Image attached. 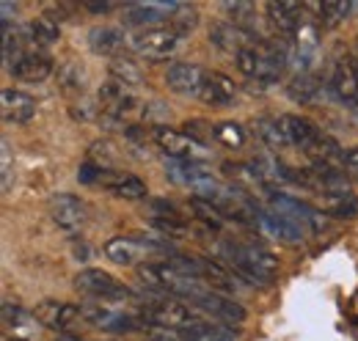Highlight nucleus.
I'll list each match as a JSON object with an SVG mask.
<instances>
[{"label":"nucleus","mask_w":358,"mask_h":341,"mask_svg":"<svg viewBox=\"0 0 358 341\" xmlns=\"http://www.w3.org/2000/svg\"><path fill=\"white\" fill-rule=\"evenodd\" d=\"M221 254L226 256V264L248 284H270L281 267V261L270 251H265L262 245L221 242Z\"/></svg>","instance_id":"1"},{"label":"nucleus","mask_w":358,"mask_h":341,"mask_svg":"<svg viewBox=\"0 0 358 341\" xmlns=\"http://www.w3.org/2000/svg\"><path fill=\"white\" fill-rule=\"evenodd\" d=\"M141 317H143V322L149 325V328H157V331H190V328H196L201 319H199V314L187 305V303H182L177 298H163V300H152V303H146L143 308H141Z\"/></svg>","instance_id":"2"},{"label":"nucleus","mask_w":358,"mask_h":341,"mask_svg":"<svg viewBox=\"0 0 358 341\" xmlns=\"http://www.w3.org/2000/svg\"><path fill=\"white\" fill-rule=\"evenodd\" d=\"M80 317L94 325V328H99V331H110V333H135V331H141L146 322H143V317H135L130 311H119V308H110V305H105V303H86V305H80Z\"/></svg>","instance_id":"3"},{"label":"nucleus","mask_w":358,"mask_h":341,"mask_svg":"<svg viewBox=\"0 0 358 341\" xmlns=\"http://www.w3.org/2000/svg\"><path fill=\"white\" fill-rule=\"evenodd\" d=\"M130 47L146 61H166L177 52L179 34L171 28H146L130 36Z\"/></svg>","instance_id":"4"},{"label":"nucleus","mask_w":358,"mask_h":341,"mask_svg":"<svg viewBox=\"0 0 358 341\" xmlns=\"http://www.w3.org/2000/svg\"><path fill=\"white\" fill-rule=\"evenodd\" d=\"M75 286H78V292H83V295H89V298H94V300H102V303L130 298V289H127L116 275H110V273H105V270H96V267L80 270V273L75 275Z\"/></svg>","instance_id":"5"},{"label":"nucleus","mask_w":358,"mask_h":341,"mask_svg":"<svg viewBox=\"0 0 358 341\" xmlns=\"http://www.w3.org/2000/svg\"><path fill=\"white\" fill-rule=\"evenodd\" d=\"M152 140H155L171 160L201 163V160L207 157V149H204L193 135H185V132H179V129H171V127L152 129Z\"/></svg>","instance_id":"6"},{"label":"nucleus","mask_w":358,"mask_h":341,"mask_svg":"<svg viewBox=\"0 0 358 341\" xmlns=\"http://www.w3.org/2000/svg\"><path fill=\"white\" fill-rule=\"evenodd\" d=\"M270 210H275L278 215L289 217L298 228H312V231H322L325 228V215L317 212L314 207H309L306 201L301 198H292V196H284V193H275L270 198Z\"/></svg>","instance_id":"7"},{"label":"nucleus","mask_w":358,"mask_h":341,"mask_svg":"<svg viewBox=\"0 0 358 341\" xmlns=\"http://www.w3.org/2000/svg\"><path fill=\"white\" fill-rule=\"evenodd\" d=\"M50 217H52V223L58 228H64L66 234H75V231H80L86 226L89 207L80 198L69 196V193H58V196L50 198Z\"/></svg>","instance_id":"8"},{"label":"nucleus","mask_w":358,"mask_h":341,"mask_svg":"<svg viewBox=\"0 0 358 341\" xmlns=\"http://www.w3.org/2000/svg\"><path fill=\"white\" fill-rule=\"evenodd\" d=\"M190 303H193L196 308L207 311L210 317H215V319L226 322V325H240V322L245 319V308H243L237 300L226 298V295H221V292H213V289L199 292Z\"/></svg>","instance_id":"9"},{"label":"nucleus","mask_w":358,"mask_h":341,"mask_svg":"<svg viewBox=\"0 0 358 341\" xmlns=\"http://www.w3.org/2000/svg\"><path fill=\"white\" fill-rule=\"evenodd\" d=\"M268 11V20L273 22V28L278 31V36H287V39H295V34L301 31V25L306 22V8L303 3H281V0H273L265 6Z\"/></svg>","instance_id":"10"},{"label":"nucleus","mask_w":358,"mask_h":341,"mask_svg":"<svg viewBox=\"0 0 358 341\" xmlns=\"http://www.w3.org/2000/svg\"><path fill=\"white\" fill-rule=\"evenodd\" d=\"M278 124H281V129H284L287 143L303 149L306 154L312 152L314 146L322 140V135H325V132H320V127H317L314 122L303 119V116H281Z\"/></svg>","instance_id":"11"},{"label":"nucleus","mask_w":358,"mask_h":341,"mask_svg":"<svg viewBox=\"0 0 358 341\" xmlns=\"http://www.w3.org/2000/svg\"><path fill=\"white\" fill-rule=\"evenodd\" d=\"M210 39L215 47H221V50H229V52H243V50H248V47H259V36L254 34V31H248V28H243V25H234V22H218V25H213V31H210Z\"/></svg>","instance_id":"12"},{"label":"nucleus","mask_w":358,"mask_h":341,"mask_svg":"<svg viewBox=\"0 0 358 341\" xmlns=\"http://www.w3.org/2000/svg\"><path fill=\"white\" fill-rule=\"evenodd\" d=\"M331 91L345 105L358 110V72L350 61H336L331 69Z\"/></svg>","instance_id":"13"},{"label":"nucleus","mask_w":358,"mask_h":341,"mask_svg":"<svg viewBox=\"0 0 358 341\" xmlns=\"http://www.w3.org/2000/svg\"><path fill=\"white\" fill-rule=\"evenodd\" d=\"M34 317L39 325H45L50 331H66L80 317V308L72 303H61V300H45L36 305Z\"/></svg>","instance_id":"14"},{"label":"nucleus","mask_w":358,"mask_h":341,"mask_svg":"<svg viewBox=\"0 0 358 341\" xmlns=\"http://www.w3.org/2000/svg\"><path fill=\"white\" fill-rule=\"evenodd\" d=\"M0 108H3V119L11 124H25L36 116V99L25 91H17V88H3Z\"/></svg>","instance_id":"15"},{"label":"nucleus","mask_w":358,"mask_h":341,"mask_svg":"<svg viewBox=\"0 0 358 341\" xmlns=\"http://www.w3.org/2000/svg\"><path fill=\"white\" fill-rule=\"evenodd\" d=\"M99 187H105L110 196L124 201H138L146 196V184L135 173H124V170H105L99 176Z\"/></svg>","instance_id":"16"},{"label":"nucleus","mask_w":358,"mask_h":341,"mask_svg":"<svg viewBox=\"0 0 358 341\" xmlns=\"http://www.w3.org/2000/svg\"><path fill=\"white\" fill-rule=\"evenodd\" d=\"M166 173L174 184H182V187H193V190H204L210 182H213V173L204 163H190V160H171L166 166Z\"/></svg>","instance_id":"17"},{"label":"nucleus","mask_w":358,"mask_h":341,"mask_svg":"<svg viewBox=\"0 0 358 341\" xmlns=\"http://www.w3.org/2000/svg\"><path fill=\"white\" fill-rule=\"evenodd\" d=\"M207 72L196 64H171L169 72H166V83L171 91L177 94H190V96H199L201 94V85H204Z\"/></svg>","instance_id":"18"},{"label":"nucleus","mask_w":358,"mask_h":341,"mask_svg":"<svg viewBox=\"0 0 358 341\" xmlns=\"http://www.w3.org/2000/svg\"><path fill=\"white\" fill-rule=\"evenodd\" d=\"M8 72L22 83H42L52 75V61L39 52H28V55H20Z\"/></svg>","instance_id":"19"},{"label":"nucleus","mask_w":358,"mask_h":341,"mask_svg":"<svg viewBox=\"0 0 358 341\" xmlns=\"http://www.w3.org/2000/svg\"><path fill=\"white\" fill-rule=\"evenodd\" d=\"M199 96H201L207 105H213V108H226V105L234 102V96H237V85H234L231 78H226V75H221V72H207Z\"/></svg>","instance_id":"20"},{"label":"nucleus","mask_w":358,"mask_h":341,"mask_svg":"<svg viewBox=\"0 0 358 341\" xmlns=\"http://www.w3.org/2000/svg\"><path fill=\"white\" fill-rule=\"evenodd\" d=\"M259 226L270 237H275L278 242H287V245H298L303 240V228H298L289 217L278 215L275 210H259Z\"/></svg>","instance_id":"21"},{"label":"nucleus","mask_w":358,"mask_h":341,"mask_svg":"<svg viewBox=\"0 0 358 341\" xmlns=\"http://www.w3.org/2000/svg\"><path fill=\"white\" fill-rule=\"evenodd\" d=\"M174 11H177L174 3H135V6H130V8H124V17H127L130 25L146 31V25L171 20Z\"/></svg>","instance_id":"22"},{"label":"nucleus","mask_w":358,"mask_h":341,"mask_svg":"<svg viewBox=\"0 0 358 341\" xmlns=\"http://www.w3.org/2000/svg\"><path fill=\"white\" fill-rule=\"evenodd\" d=\"M124 42H127L124 31L113 25H96L89 34V47L96 55H116L119 50H124Z\"/></svg>","instance_id":"23"},{"label":"nucleus","mask_w":358,"mask_h":341,"mask_svg":"<svg viewBox=\"0 0 358 341\" xmlns=\"http://www.w3.org/2000/svg\"><path fill=\"white\" fill-rule=\"evenodd\" d=\"M303 8H306V11H314V17H317L320 25L336 28V25H342V22L350 17L353 3H350V0H325V3H314V6L303 3Z\"/></svg>","instance_id":"24"},{"label":"nucleus","mask_w":358,"mask_h":341,"mask_svg":"<svg viewBox=\"0 0 358 341\" xmlns=\"http://www.w3.org/2000/svg\"><path fill=\"white\" fill-rule=\"evenodd\" d=\"M322 204L334 217H356L358 215V196L350 187H336L322 193Z\"/></svg>","instance_id":"25"},{"label":"nucleus","mask_w":358,"mask_h":341,"mask_svg":"<svg viewBox=\"0 0 358 341\" xmlns=\"http://www.w3.org/2000/svg\"><path fill=\"white\" fill-rule=\"evenodd\" d=\"M108 72H110V80H113V83H122V85H127V88H138V85L143 83L141 66H138L135 61H130V58H124V55H116V58L110 61Z\"/></svg>","instance_id":"26"},{"label":"nucleus","mask_w":358,"mask_h":341,"mask_svg":"<svg viewBox=\"0 0 358 341\" xmlns=\"http://www.w3.org/2000/svg\"><path fill=\"white\" fill-rule=\"evenodd\" d=\"M190 212L196 220H201V223H207V226H213V228H224L226 226V217L213 201H207L204 196H196V198H190Z\"/></svg>","instance_id":"27"},{"label":"nucleus","mask_w":358,"mask_h":341,"mask_svg":"<svg viewBox=\"0 0 358 341\" xmlns=\"http://www.w3.org/2000/svg\"><path fill=\"white\" fill-rule=\"evenodd\" d=\"M28 36H31V42L47 47V44L58 42L61 28H58V22L50 20V17H36V20L28 22Z\"/></svg>","instance_id":"28"},{"label":"nucleus","mask_w":358,"mask_h":341,"mask_svg":"<svg viewBox=\"0 0 358 341\" xmlns=\"http://www.w3.org/2000/svg\"><path fill=\"white\" fill-rule=\"evenodd\" d=\"M320 83L314 80L312 75H298V78H292V83H289V96L295 99V102H301V105H312L320 99Z\"/></svg>","instance_id":"29"},{"label":"nucleus","mask_w":358,"mask_h":341,"mask_svg":"<svg viewBox=\"0 0 358 341\" xmlns=\"http://www.w3.org/2000/svg\"><path fill=\"white\" fill-rule=\"evenodd\" d=\"M254 132L259 140H265L270 149H281V146H289L287 138H284V129L278 124V119H257L254 122Z\"/></svg>","instance_id":"30"},{"label":"nucleus","mask_w":358,"mask_h":341,"mask_svg":"<svg viewBox=\"0 0 358 341\" xmlns=\"http://www.w3.org/2000/svg\"><path fill=\"white\" fill-rule=\"evenodd\" d=\"M182 339L185 341H234L226 328L204 325V322H199V325H196V328H190V331H182Z\"/></svg>","instance_id":"31"},{"label":"nucleus","mask_w":358,"mask_h":341,"mask_svg":"<svg viewBox=\"0 0 358 341\" xmlns=\"http://www.w3.org/2000/svg\"><path fill=\"white\" fill-rule=\"evenodd\" d=\"M213 138L218 143H224L226 149H240L245 143V129L240 124H234V122H224V124H218L213 129Z\"/></svg>","instance_id":"32"},{"label":"nucleus","mask_w":358,"mask_h":341,"mask_svg":"<svg viewBox=\"0 0 358 341\" xmlns=\"http://www.w3.org/2000/svg\"><path fill=\"white\" fill-rule=\"evenodd\" d=\"M31 319H36V317H28L20 305H14V303H3V325L8 328V331H28L31 328Z\"/></svg>","instance_id":"33"},{"label":"nucleus","mask_w":358,"mask_h":341,"mask_svg":"<svg viewBox=\"0 0 358 341\" xmlns=\"http://www.w3.org/2000/svg\"><path fill=\"white\" fill-rule=\"evenodd\" d=\"M171 25V31H177V34H187V31H193L196 28V22H199V11L193 8V6H177V11L171 14V20H169Z\"/></svg>","instance_id":"34"},{"label":"nucleus","mask_w":358,"mask_h":341,"mask_svg":"<svg viewBox=\"0 0 358 341\" xmlns=\"http://www.w3.org/2000/svg\"><path fill=\"white\" fill-rule=\"evenodd\" d=\"M152 226H155L157 231H163L169 240H171V237H185V234H187V223H185V217H152Z\"/></svg>","instance_id":"35"},{"label":"nucleus","mask_w":358,"mask_h":341,"mask_svg":"<svg viewBox=\"0 0 358 341\" xmlns=\"http://www.w3.org/2000/svg\"><path fill=\"white\" fill-rule=\"evenodd\" d=\"M8 184H11V149L3 140V193H8Z\"/></svg>","instance_id":"36"},{"label":"nucleus","mask_w":358,"mask_h":341,"mask_svg":"<svg viewBox=\"0 0 358 341\" xmlns=\"http://www.w3.org/2000/svg\"><path fill=\"white\" fill-rule=\"evenodd\" d=\"M345 170H348L353 179H358V149H348V152H345Z\"/></svg>","instance_id":"37"},{"label":"nucleus","mask_w":358,"mask_h":341,"mask_svg":"<svg viewBox=\"0 0 358 341\" xmlns=\"http://www.w3.org/2000/svg\"><path fill=\"white\" fill-rule=\"evenodd\" d=\"M83 6H86L89 11H94V14H105V11H110V8H113V3H89V0H86Z\"/></svg>","instance_id":"38"},{"label":"nucleus","mask_w":358,"mask_h":341,"mask_svg":"<svg viewBox=\"0 0 358 341\" xmlns=\"http://www.w3.org/2000/svg\"><path fill=\"white\" fill-rule=\"evenodd\" d=\"M52 341H83V339H78V336H69V333H61L58 339H52Z\"/></svg>","instance_id":"39"},{"label":"nucleus","mask_w":358,"mask_h":341,"mask_svg":"<svg viewBox=\"0 0 358 341\" xmlns=\"http://www.w3.org/2000/svg\"><path fill=\"white\" fill-rule=\"evenodd\" d=\"M6 341H25V339H20V336H8Z\"/></svg>","instance_id":"40"},{"label":"nucleus","mask_w":358,"mask_h":341,"mask_svg":"<svg viewBox=\"0 0 358 341\" xmlns=\"http://www.w3.org/2000/svg\"><path fill=\"white\" fill-rule=\"evenodd\" d=\"M353 66H356V72H358V61H356V64H353Z\"/></svg>","instance_id":"41"}]
</instances>
